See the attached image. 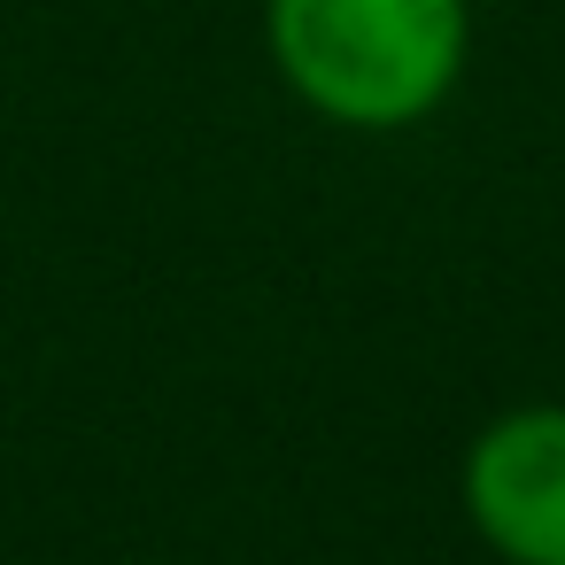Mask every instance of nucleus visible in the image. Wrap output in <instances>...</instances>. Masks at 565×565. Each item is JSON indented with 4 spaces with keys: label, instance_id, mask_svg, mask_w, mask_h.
<instances>
[{
    "label": "nucleus",
    "instance_id": "f03ea898",
    "mask_svg": "<svg viewBox=\"0 0 565 565\" xmlns=\"http://www.w3.org/2000/svg\"><path fill=\"white\" fill-rule=\"evenodd\" d=\"M472 526L511 565H565V411H511L465 457Z\"/></svg>",
    "mask_w": 565,
    "mask_h": 565
},
{
    "label": "nucleus",
    "instance_id": "f257e3e1",
    "mask_svg": "<svg viewBox=\"0 0 565 565\" xmlns=\"http://www.w3.org/2000/svg\"><path fill=\"white\" fill-rule=\"evenodd\" d=\"M271 55L333 125L395 132L465 71V0H271Z\"/></svg>",
    "mask_w": 565,
    "mask_h": 565
}]
</instances>
